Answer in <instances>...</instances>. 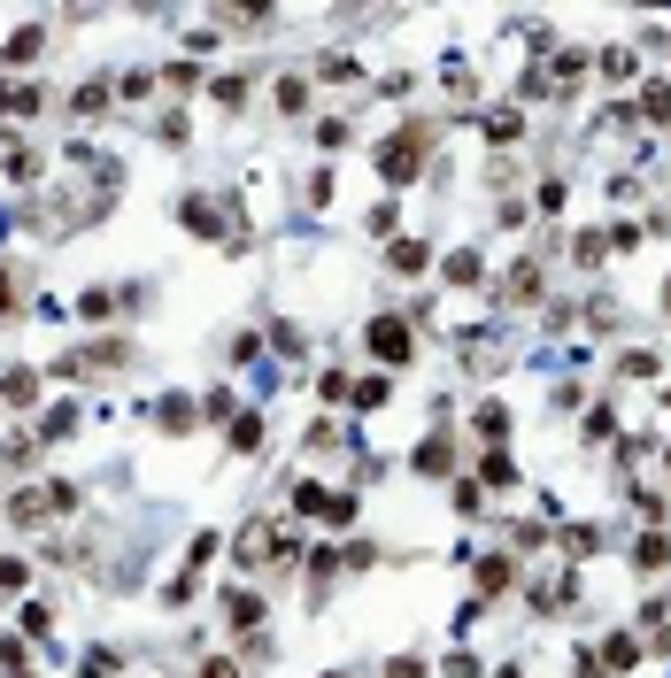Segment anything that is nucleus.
I'll return each instance as SVG.
<instances>
[{"label": "nucleus", "instance_id": "nucleus-19", "mask_svg": "<svg viewBox=\"0 0 671 678\" xmlns=\"http://www.w3.org/2000/svg\"><path fill=\"white\" fill-rule=\"evenodd\" d=\"M209 93H216V109H247V93H256V62H239V70H224V77L209 85Z\"/></svg>", "mask_w": 671, "mask_h": 678}, {"label": "nucleus", "instance_id": "nucleus-8", "mask_svg": "<svg viewBox=\"0 0 671 678\" xmlns=\"http://www.w3.org/2000/svg\"><path fill=\"white\" fill-rule=\"evenodd\" d=\"M456 455H463V448H456V432H425V440H417V455H409V470H417V478H448V470H456Z\"/></svg>", "mask_w": 671, "mask_h": 678}, {"label": "nucleus", "instance_id": "nucleus-54", "mask_svg": "<svg viewBox=\"0 0 671 678\" xmlns=\"http://www.w3.org/2000/svg\"><path fill=\"white\" fill-rule=\"evenodd\" d=\"M324 678H356V670H324Z\"/></svg>", "mask_w": 671, "mask_h": 678}, {"label": "nucleus", "instance_id": "nucleus-26", "mask_svg": "<svg viewBox=\"0 0 671 678\" xmlns=\"http://www.w3.org/2000/svg\"><path fill=\"white\" fill-rule=\"evenodd\" d=\"M440 271H448V286H479V278H486V254H479V247H456Z\"/></svg>", "mask_w": 671, "mask_h": 678}, {"label": "nucleus", "instance_id": "nucleus-35", "mask_svg": "<svg viewBox=\"0 0 671 678\" xmlns=\"http://www.w3.org/2000/svg\"><path fill=\"white\" fill-rule=\"evenodd\" d=\"M124 663H116V648H86L77 655V678H116Z\"/></svg>", "mask_w": 671, "mask_h": 678}, {"label": "nucleus", "instance_id": "nucleus-33", "mask_svg": "<svg viewBox=\"0 0 671 678\" xmlns=\"http://www.w3.org/2000/svg\"><path fill=\"white\" fill-rule=\"evenodd\" d=\"M479 486H494V493H501V486H518V463H510V455L494 448V455L479 463Z\"/></svg>", "mask_w": 671, "mask_h": 678}, {"label": "nucleus", "instance_id": "nucleus-45", "mask_svg": "<svg viewBox=\"0 0 671 678\" xmlns=\"http://www.w3.org/2000/svg\"><path fill=\"white\" fill-rule=\"evenodd\" d=\"M456 508H463V517H479V508H486V486H479V478H456Z\"/></svg>", "mask_w": 671, "mask_h": 678}, {"label": "nucleus", "instance_id": "nucleus-30", "mask_svg": "<svg viewBox=\"0 0 671 678\" xmlns=\"http://www.w3.org/2000/svg\"><path fill=\"white\" fill-rule=\"evenodd\" d=\"M348 401H356V409H386V401H394V378H386V371H371V378H356V393H348Z\"/></svg>", "mask_w": 671, "mask_h": 678}, {"label": "nucleus", "instance_id": "nucleus-23", "mask_svg": "<svg viewBox=\"0 0 671 678\" xmlns=\"http://www.w3.org/2000/svg\"><path fill=\"white\" fill-rule=\"evenodd\" d=\"M479 131H486V147H518V139H525V116H518V109H486Z\"/></svg>", "mask_w": 671, "mask_h": 678}, {"label": "nucleus", "instance_id": "nucleus-50", "mask_svg": "<svg viewBox=\"0 0 671 678\" xmlns=\"http://www.w3.org/2000/svg\"><path fill=\"white\" fill-rule=\"evenodd\" d=\"M618 371H625V378H656V355H648V348H633V355H618Z\"/></svg>", "mask_w": 671, "mask_h": 678}, {"label": "nucleus", "instance_id": "nucleus-44", "mask_svg": "<svg viewBox=\"0 0 671 678\" xmlns=\"http://www.w3.org/2000/svg\"><path fill=\"white\" fill-rule=\"evenodd\" d=\"M348 139H356L348 116H324V124H316V147H348Z\"/></svg>", "mask_w": 671, "mask_h": 678}, {"label": "nucleus", "instance_id": "nucleus-12", "mask_svg": "<svg viewBox=\"0 0 671 678\" xmlns=\"http://www.w3.org/2000/svg\"><path fill=\"white\" fill-rule=\"evenodd\" d=\"M386 271H394V278H425V271H433V239H409V231H394V247H386Z\"/></svg>", "mask_w": 671, "mask_h": 678}, {"label": "nucleus", "instance_id": "nucleus-1", "mask_svg": "<svg viewBox=\"0 0 671 678\" xmlns=\"http://www.w3.org/2000/svg\"><path fill=\"white\" fill-rule=\"evenodd\" d=\"M433 147H440V116H401L386 139H378V178L401 193V186H417V178H425V162H433Z\"/></svg>", "mask_w": 671, "mask_h": 678}, {"label": "nucleus", "instance_id": "nucleus-47", "mask_svg": "<svg viewBox=\"0 0 671 678\" xmlns=\"http://www.w3.org/2000/svg\"><path fill=\"white\" fill-rule=\"evenodd\" d=\"M271 348L294 363V355H301V324H271Z\"/></svg>", "mask_w": 671, "mask_h": 678}, {"label": "nucleus", "instance_id": "nucleus-2", "mask_svg": "<svg viewBox=\"0 0 671 678\" xmlns=\"http://www.w3.org/2000/svg\"><path fill=\"white\" fill-rule=\"evenodd\" d=\"M86 501L70 478H39V486H16L9 501H0V525H16V532H32V525H47V517H70V508Z\"/></svg>", "mask_w": 671, "mask_h": 678}, {"label": "nucleus", "instance_id": "nucleus-51", "mask_svg": "<svg viewBox=\"0 0 671 678\" xmlns=\"http://www.w3.org/2000/svg\"><path fill=\"white\" fill-rule=\"evenodd\" d=\"M440 670H448V678H479V670H486V663H479V655H471V648H456V655H448V663H440Z\"/></svg>", "mask_w": 671, "mask_h": 678}, {"label": "nucleus", "instance_id": "nucleus-56", "mask_svg": "<svg viewBox=\"0 0 671 678\" xmlns=\"http://www.w3.org/2000/svg\"><path fill=\"white\" fill-rule=\"evenodd\" d=\"M663 409H671V386H663Z\"/></svg>", "mask_w": 671, "mask_h": 678}, {"label": "nucleus", "instance_id": "nucleus-46", "mask_svg": "<svg viewBox=\"0 0 671 678\" xmlns=\"http://www.w3.org/2000/svg\"><path fill=\"white\" fill-rule=\"evenodd\" d=\"M0 670L24 678V640H16V632H0Z\"/></svg>", "mask_w": 671, "mask_h": 678}, {"label": "nucleus", "instance_id": "nucleus-39", "mask_svg": "<svg viewBox=\"0 0 671 678\" xmlns=\"http://www.w3.org/2000/svg\"><path fill=\"white\" fill-rule=\"evenodd\" d=\"M24 640H54V610L47 602H24Z\"/></svg>", "mask_w": 671, "mask_h": 678}, {"label": "nucleus", "instance_id": "nucleus-18", "mask_svg": "<svg viewBox=\"0 0 671 678\" xmlns=\"http://www.w3.org/2000/svg\"><path fill=\"white\" fill-rule=\"evenodd\" d=\"M70 432H77V401H47V409H39V424H32V440H39V448H47V440H70Z\"/></svg>", "mask_w": 671, "mask_h": 678}, {"label": "nucleus", "instance_id": "nucleus-42", "mask_svg": "<svg viewBox=\"0 0 671 678\" xmlns=\"http://www.w3.org/2000/svg\"><path fill=\"white\" fill-rule=\"evenodd\" d=\"M316 393H324V401H348V393H356V378H348V371H340V363H332V371H324V378H316Z\"/></svg>", "mask_w": 671, "mask_h": 678}, {"label": "nucleus", "instance_id": "nucleus-25", "mask_svg": "<svg viewBox=\"0 0 671 678\" xmlns=\"http://www.w3.org/2000/svg\"><path fill=\"white\" fill-rule=\"evenodd\" d=\"M271 101H278V116H309V70H286Z\"/></svg>", "mask_w": 671, "mask_h": 678}, {"label": "nucleus", "instance_id": "nucleus-7", "mask_svg": "<svg viewBox=\"0 0 671 678\" xmlns=\"http://www.w3.org/2000/svg\"><path fill=\"white\" fill-rule=\"evenodd\" d=\"M263 617H271V602H263V593L256 586H224V625L247 640V632H263Z\"/></svg>", "mask_w": 671, "mask_h": 678}, {"label": "nucleus", "instance_id": "nucleus-31", "mask_svg": "<svg viewBox=\"0 0 671 678\" xmlns=\"http://www.w3.org/2000/svg\"><path fill=\"white\" fill-rule=\"evenodd\" d=\"M309 77H332V85H356V77H363V62H356V54H324V62H309Z\"/></svg>", "mask_w": 671, "mask_h": 678}, {"label": "nucleus", "instance_id": "nucleus-21", "mask_svg": "<svg viewBox=\"0 0 671 678\" xmlns=\"http://www.w3.org/2000/svg\"><path fill=\"white\" fill-rule=\"evenodd\" d=\"M39 109H47L39 85H0V116H9V124H32Z\"/></svg>", "mask_w": 671, "mask_h": 678}, {"label": "nucleus", "instance_id": "nucleus-48", "mask_svg": "<svg viewBox=\"0 0 671 678\" xmlns=\"http://www.w3.org/2000/svg\"><path fill=\"white\" fill-rule=\"evenodd\" d=\"M386 678H433V663H425V655H394Z\"/></svg>", "mask_w": 671, "mask_h": 678}, {"label": "nucleus", "instance_id": "nucleus-22", "mask_svg": "<svg viewBox=\"0 0 671 678\" xmlns=\"http://www.w3.org/2000/svg\"><path fill=\"white\" fill-rule=\"evenodd\" d=\"M633 570H648V578H656V570H671V532H663V525L633 540Z\"/></svg>", "mask_w": 671, "mask_h": 678}, {"label": "nucleus", "instance_id": "nucleus-20", "mask_svg": "<svg viewBox=\"0 0 671 678\" xmlns=\"http://www.w3.org/2000/svg\"><path fill=\"white\" fill-rule=\"evenodd\" d=\"M471 432H479L486 448H501V440L518 432V424H510V409H501V401H479V409H471Z\"/></svg>", "mask_w": 671, "mask_h": 678}, {"label": "nucleus", "instance_id": "nucleus-4", "mask_svg": "<svg viewBox=\"0 0 671 678\" xmlns=\"http://www.w3.org/2000/svg\"><path fill=\"white\" fill-rule=\"evenodd\" d=\"M363 348H371L386 371H401V363H417V331H409V316H401V309H378V316L363 324Z\"/></svg>", "mask_w": 671, "mask_h": 678}, {"label": "nucleus", "instance_id": "nucleus-6", "mask_svg": "<svg viewBox=\"0 0 671 678\" xmlns=\"http://www.w3.org/2000/svg\"><path fill=\"white\" fill-rule=\"evenodd\" d=\"M540 301H548V271H540V254H525L501 278V309H540Z\"/></svg>", "mask_w": 671, "mask_h": 678}, {"label": "nucleus", "instance_id": "nucleus-27", "mask_svg": "<svg viewBox=\"0 0 671 678\" xmlns=\"http://www.w3.org/2000/svg\"><path fill=\"white\" fill-rule=\"evenodd\" d=\"M16 316H24V271L0 263V324H16Z\"/></svg>", "mask_w": 671, "mask_h": 678}, {"label": "nucleus", "instance_id": "nucleus-24", "mask_svg": "<svg viewBox=\"0 0 671 678\" xmlns=\"http://www.w3.org/2000/svg\"><path fill=\"white\" fill-rule=\"evenodd\" d=\"M633 116H641V124H671V77H648V85H641Z\"/></svg>", "mask_w": 671, "mask_h": 678}, {"label": "nucleus", "instance_id": "nucleus-34", "mask_svg": "<svg viewBox=\"0 0 671 678\" xmlns=\"http://www.w3.org/2000/svg\"><path fill=\"white\" fill-rule=\"evenodd\" d=\"M286 508H294V517H324V486H316V478H301V486L286 493Z\"/></svg>", "mask_w": 671, "mask_h": 678}, {"label": "nucleus", "instance_id": "nucleus-57", "mask_svg": "<svg viewBox=\"0 0 671 678\" xmlns=\"http://www.w3.org/2000/svg\"><path fill=\"white\" fill-rule=\"evenodd\" d=\"M24 678H32V670H24Z\"/></svg>", "mask_w": 671, "mask_h": 678}, {"label": "nucleus", "instance_id": "nucleus-49", "mask_svg": "<svg viewBox=\"0 0 671 678\" xmlns=\"http://www.w3.org/2000/svg\"><path fill=\"white\" fill-rule=\"evenodd\" d=\"M610 432H618V416H610V409H586V440H595V448H602Z\"/></svg>", "mask_w": 671, "mask_h": 678}, {"label": "nucleus", "instance_id": "nucleus-43", "mask_svg": "<svg viewBox=\"0 0 671 678\" xmlns=\"http://www.w3.org/2000/svg\"><path fill=\"white\" fill-rule=\"evenodd\" d=\"M24 578H32L24 555H0V593H24Z\"/></svg>", "mask_w": 671, "mask_h": 678}, {"label": "nucleus", "instance_id": "nucleus-10", "mask_svg": "<svg viewBox=\"0 0 671 678\" xmlns=\"http://www.w3.org/2000/svg\"><path fill=\"white\" fill-rule=\"evenodd\" d=\"M641 655H648V648H641L633 632H610V640H602L595 655H586V663H595V678H625V670H633Z\"/></svg>", "mask_w": 671, "mask_h": 678}, {"label": "nucleus", "instance_id": "nucleus-36", "mask_svg": "<svg viewBox=\"0 0 671 678\" xmlns=\"http://www.w3.org/2000/svg\"><path fill=\"white\" fill-rule=\"evenodd\" d=\"M162 85L171 93H201V62H162Z\"/></svg>", "mask_w": 671, "mask_h": 678}, {"label": "nucleus", "instance_id": "nucleus-29", "mask_svg": "<svg viewBox=\"0 0 671 678\" xmlns=\"http://www.w3.org/2000/svg\"><path fill=\"white\" fill-rule=\"evenodd\" d=\"M194 593H201V578H194V570H178L171 586H162V610H171V617H186V610H194Z\"/></svg>", "mask_w": 671, "mask_h": 678}, {"label": "nucleus", "instance_id": "nucleus-38", "mask_svg": "<svg viewBox=\"0 0 671 678\" xmlns=\"http://www.w3.org/2000/svg\"><path fill=\"white\" fill-rule=\"evenodd\" d=\"M201 416H216V424H232V416H239V401H232V386H209V393H201Z\"/></svg>", "mask_w": 671, "mask_h": 678}, {"label": "nucleus", "instance_id": "nucleus-53", "mask_svg": "<svg viewBox=\"0 0 671 678\" xmlns=\"http://www.w3.org/2000/svg\"><path fill=\"white\" fill-rule=\"evenodd\" d=\"M663 316H671V278H663Z\"/></svg>", "mask_w": 671, "mask_h": 678}, {"label": "nucleus", "instance_id": "nucleus-15", "mask_svg": "<svg viewBox=\"0 0 671 678\" xmlns=\"http://www.w3.org/2000/svg\"><path fill=\"white\" fill-rule=\"evenodd\" d=\"M471 586H479V602H486V593H510L518 586V555H479L471 563Z\"/></svg>", "mask_w": 671, "mask_h": 678}, {"label": "nucleus", "instance_id": "nucleus-40", "mask_svg": "<svg viewBox=\"0 0 671 678\" xmlns=\"http://www.w3.org/2000/svg\"><path fill=\"white\" fill-rule=\"evenodd\" d=\"M224 355H232V371H239V363H256V355H263V339H256V331H232V339H224Z\"/></svg>", "mask_w": 671, "mask_h": 678}, {"label": "nucleus", "instance_id": "nucleus-5", "mask_svg": "<svg viewBox=\"0 0 671 678\" xmlns=\"http://www.w3.org/2000/svg\"><path fill=\"white\" fill-rule=\"evenodd\" d=\"M147 286H86V293H77V316H86V324H109V316H139L147 301H139Z\"/></svg>", "mask_w": 671, "mask_h": 678}, {"label": "nucleus", "instance_id": "nucleus-11", "mask_svg": "<svg viewBox=\"0 0 671 678\" xmlns=\"http://www.w3.org/2000/svg\"><path fill=\"white\" fill-rule=\"evenodd\" d=\"M39 378H47V371H32V363H9V371H0V416H9V409H39Z\"/></svg>", "mask_w": 671, "mask_h": 678}, {"label": "nucleus", "instance_id": "nucleus-14", "mask_svg": "<svg viewBox=\"0 0 671 678\" xmlns=\"http://www.w3.org/2000/svg\"><path fill=\"white\" fill-rule=\"evenodd\" d=\"M0 170H9V186H39V147L16 139V131H0Z\"/></svg>", "mask_w": 671, "mask_h": 678}, {"label": "nucleus", "instance_id": "nucleus-3", "mask_svg": "<svg viewBox=\"0 0 671 678\" xmlns=\"http://www.w3.org/2000/svg\"><path fill=\"white\" fill-rule=\"evenodd\" d=\"M139 363V348L124 331H109V339H86V348H70V355H54L47 363V378H70V386H86V378H109V371H132Z\"/></svg>", "mask_w": 671, "mask_h": 678}, {"label": "nucleus", "instance_id": "nucleus-41", "mask_svg": "<svg viewBox=\"0 0 671 678\" xmlns=\"http://www.w3.org/2000/svg\"><path fill=\"white\" fill-rule=\"evenodd\" d=\"M209 555H224V540H216V532H194V540H186V570H201Z\"/></svg>", "mask_w": 671, "mask_h": 678}, {"label": "nucleus", "instance_id": "nucleus-32", "mask_svg": "<svg viewBox=\"0 0 671 678\" xmlns=\"http://www.w3.org/2000/svg\"><path fill=\"white\" fill-rule=\"evenodd\" d=\"M595 70H602L610 85H625V77H633L641 62H633V47H602V54H595Z\"/></svg>", "mask_w": 671, "mask_h": 678}, {"label": "nucleus", "instance_id": "nucleus-37", "mask_svg": "<svg viewBox=\"0 0 671 678\" xmlns=\"http://www.w3.org/2000/svg\"><path fill=\"white\" fill-rule=\"evenodd\" d=\"M595 548H602V532H595V525H571V532H563V555H571V563H586Z\"/></svg>", "mask_w": 671, "mask_h": 678}, {"label": "nucleus", "instance_id": "nucleus-9", "mask_svg": "<svg viewBox=\"0 0 671 678\" xmlns=\"http://www.w3.org/2000/svg\"><path fill=\"white\" fill-rule=\"evenodd\" d=\"M194 424H201V401H194V393H162V401H154V432H162V440H186Z\"/></svg>", "mask_w": 671, "mask_h": 678}, {"label": "nucleus", "instance_id": "nucleus-13", "mask_svg": "<svg viewBox=\"0 0 671 678\" xmlns=\"http://www.w3.org/2000/svg\"><path fill=\"white\" fill-rule=\"evenodd\" d=\"M109 109H116V77H86V85L70 93V116H77V124H101Z\"/></svg>", "mask_w": 671, "mask_h": 678}, {"label": "nucleus", "instance_id": "nucleus-17", "mask_svg": "<svg viewBox=\"0 0 671 678\" xmlns=\"http://www.w3.org/2000/svg\"><path fill=\"white\" fill-rule=\"evenodd\" d=\"M224 448H232V455H263V409H239V416L224 424Z\"/></svg>", "mask_w": 671, "mask_h": 678}, {"label": "nucleus", "instance_id": "nucleus-28", "mask_svg": "<svg viewBox=\"0 0 671 678\" xmlns=\"http://www.w3.org/2000/svg\"><path fill=\"white\" fill-rule=\"evenodd\" d=\"M301 448H309V455H332V448H348V432H340L332 416H316L309 432H301Z\"/></svg>", "mask_w": 671, "mask_h": 678}, {"label": "nucleus", "instance_id": "nucleus-55", "mask_svg": "<svg viewBox=\"0 0 671 678\" xmlns=\"http://www.w3.org/2000/svg\"><path fill=\"white\" fill-rule=\"evenodd\" d=\"M663 470H671V448H663Z\"/></svg>", "mask_w": 671, "mask_h": 678}, {"label": "nucleus", "instance_id": "nucleus-16", "mask_svg": "<svg viewBox=\"0 0 671 678\" xmlns=\"http://www.w3.org/2000/svg\"><path fill=\"white\" fill-rule=\"evenodd\" d=\"M47 54V24H24L16 39H0V70H32Z\"/></svg>", "mask_w": 671, "mask_h": 678}, {"label": "nucleus", "instance_id": "nucleus-52", "mask_svg": "<svg viewBox=\"0 0 671 678\" xmlns=\"http://www.w3.org/2000/svg\"><path fill=\"white\" fill-rule=\"evenodd\" d=\"M201 678H239V655H209V663H201Z\"/></svg>", "mask_w": 671, "mask_h": 678}]
</instances>
